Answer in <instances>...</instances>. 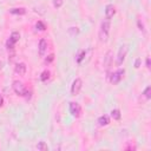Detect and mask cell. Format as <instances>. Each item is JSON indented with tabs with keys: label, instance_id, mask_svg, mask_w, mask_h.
<instances>
[{
	"label": "cell",
	"instance_id": "7",
	"mask_svg": "<svg viewBox=\"0 0 151 151\" xmlns=\"http://www.w3.org/2000/svg\"><path fill=\"white\" fill-rule=\"evenodd\" d=\"M112 59H113V53L111 51H108L106 55L104 57V63H103V66L105 70H109L111 64H112Z\"/></svg>",
	"mask_w": 151,
	"mask_h": 151
},
{
	"label": "cell",
	"instance_id": "13",
	"mask_svg": "<svg viewBox=\"0 0 151 151\" xmlns=\"http://www.w3.org/2000/svg\"><path fill=\"white\" fill-rule=\"evenodd\" d=\"M111 117H112L114 120H119V119L122 118V113H120V111H119L118 109H114V110L111 111Z\"/></svg>",
	"mask_w": 151,
	"mask_h": 151
},
{
	"label": "cell",
	"instance_id": "21",
	"mask_svg": "<svg viewBox=\"0 0 151 151\" xmlns=\"http://www.w3.org/2000/svg\"><path fill=\"white\" fill-rule=\"evenodd\" d=\"M64 4V0H53V6L56 8H60Z\"/></svg>",
	"mask_w": 151,
	"mask_h": 151
},
{
	"label": "cell",
	"instance_id": "29",
	"mask_svg": "<svg viewBox=\"0 0 151 151\" xmlns=\"http://www.w3.org/2000/svg\"><path fill=\"white\" fill-rule=\"evenodd\" d=\"M1 67H3V64H1V63H0V70H1Z\"/></svg>",
	"mask_w": 151,
	"mask_h": 151
},
{
	"label": "cell",
	"instance_id": "19",
	"mask_svg": "<svg viewBox=\"0 0 151 151\" xmlns=\"http://www.w3.org/2000/svg\"><path fill=\"white\" fill-rule=\"evenodd\" d=\"M143 94L145 96L146 99H150V98H151V86H148V87L145 88L144 92H143Z\"/></svg>",
	"mask_w": 151,
	"mask_h": 151
},
{
	"label": "cell",
	"instance_id": "24",
	"mask_svg": "<svg viewBox=\"0 0 151 151\" xmlns=\"http://www.w3.org/2000/svg\"><path fill=\"white\" fill-rule=\"evenodd\" d=\"M78 32H79L78 27H71V29L69 30V33H70L71 35H75V34H77Z\"/></svg>",
	"mask_w": 151,
	"mask_h": 151
},
{
	"label": "cell",
	"instance_id": "6",
	"mask_svg": "<svg viewBox=\"0 0 151 151\" xmlns=\"http://www.w3.org/2000/svg\"><path fill=\"white\" fill-rule=\"evenodd\" d=\"M70 112H71V114H72L73 117L78 118L79 116H80V113H82V108H80V105H79L78 103L71 102V103H70Z\"/></svg>",
	"mask_w": 151,
	"mask_h": 151
},
{
	"label": "cell",
	"instance_id": "28",
	"mask_svg": "<svg viewBox=\"0 0 151 151\" xmlns=\"http://www.w3.org/2000/svg\"><path fill=\"white\" fill-rule=\"evenodd\" d=\"M146 67H148V69L151 67V66H150V58H146Z\"/></svg>",
	"mask_w": 151,
	"mask_h": 151
},
{
	"label": "cell",
	"instance_id": "27",
	"mask_svg": "<svg viewBox=\"0 0 151 151\" xmlns=\"http://www.w3.org/2000/svg\"><path fill=\"white\" fill-rule=\"evenodd\" d=\"M4 105V97L0 94V108H1V106Z\"/></svg>",
	"mask_w": 151,
	"mask_h": 151
},
{
	"label": "cell",
	"instance_id": "22",
	"mask_svg": "<svg viewBox=\"0 0 151 151\" xmlns=\"http://www.w3.org/2000/svg\"><path fill=\"white\" fill-rule=\"evenodd\" d=\"M6 47H7L8 50H13V47H14V43H13L11 39H8L7 43H6Z\"/></svg>",
	"mask_w": 151,
	"mask_h": 151
},
{
	"label": "cell",
	"instance_id": "23",
	"mask_svg": "<svg viewBox=\"0 0 151 151\" xmlns=\"http://www.w3.org/2000/svg\"><path fill=\"white\" fill-rule=\"evenodd\" d=\"M53 59H55V55H50V56H47V57L45 58V64H50V63H52Z\"/></svg>",
	"mask_w": 151,
	"mask_h": 151
},
{
	"label": "cell",
	"instance_id": "16",
	"mask_svg": "<svg viewBox=\"0 0 151 151\" xmlns=\"http://www.w3.org/2000/svg\"><path fill=\"white\" fill-rule=\"evenodd\" d=\"M37 149H38V150H40V151H47V150H49L47 144L45 143V142H40V143H38Z\"/></svg>",
	"mask_w": 151,
	"mask_h": 151
},
{
	"label": "cell",
	"instance_id": "1",
	"mask_svg": "<svg viewBox=\"0 0 151 151\" xmlns=\"http://www.w3.org/2000/svg\"><path fill=\"white\" fill-rule=\"evenodd\" d=\"M110 20L106 19L100 25V30H99V39L100 41H108V37H109V31H110Z\"/></svg>",
	"mask_w": 151,
	"mask_h": 151
},
{
	"label": "cell",
	"instance_id": "26",
	"mask_svg": "<svg viewBox=\"0 0 151 151\" xmlns=\"http://www.w3.org/2000/svg\"><path fill=\"white\" fill-rule=\"evenodd\" d=\"M126 150H136V146L135 145H129V146H125Z\"/></svg>",
	"mask_w": 151,
	"mask_h": 151
},
{
	"label": "cell",
	"instance_id": "25",
	"mask_svg": "<svg viewBox=\"0 0 151 151\" xmlns=\"http://www.w3.org/2000/svg\"><path fill=\"white\" fill-rule=\"evenodd\" d=\"M140 63H142V59H140V58H137L136 61H135V67L138 69V67L140 66Z\"/></svg>",
	"mask_w": 151,
	"mask_h": 151
},
{
	"label": "cell",
	"instance_id": "12",
	"mask_svg": "<svg viewBox=\"0 0 151 151\" xmlns=\"http://www.w3.org/2000/svg\"><path fill=\"white\" fill-rule=\"evenodd\" d=\"M10 12L12 14H17V15H24V14H26V8H24V7H15V8H11Z\"/></svg>",
	"mask_w": 151,
	"mask_h": 151
},
{
	"label": "cell",
	"instance_id": "18",
	"mask_svg": "<svg viewBox=\"0 0 151 151\" xmlns=\"http://www.w3.org/2000/svg\"><path fill=\"white\" fill-rule=\"evenodd\" d=\"M85 55H86V53H85L84 50H82L80 52H79V55H78V57H77V63H82L83 59L85 58Z\"/></svg>",
	"mask_w": 151,
	"mask_h": 151
},
{
	"label": "cell",
	"instance_id": "9",
	"mask_svg": "<svg viewBox=\"0 0 151 151\" xmlns=\"http://www.w3.org/2000/svg\"><path fill=\"white\" fill-rule=\"evenodd\" d=\"M46 49H47V41H46L45 39H40V41H39V46H38L39 56H40V57H44V56H45Z\"/></svg>",
	"mask_w": 151,
	"mask_h": 151
},
{
	"label": "cell",
	"instance_id": "20",
	"mask_svg": "<svg viewBox=\"0 0 151 151\" xmlns=\"http://www.w3.org/2000/svg\"><path fill=\"white\" fill-rule=\"evenodd\" d=\"M137 26H138L139 31H142V32H143V33H145V26H144L143 21H142L140 19H138V20H137Z\"/></svg>",
	"mask_w": 151,
	"mask_h": 151
},
{
	"label": "cell",
	"instance_id": "17",
	"mask_svg": "<svg viewBox=\"0 0 151 151\" xmlns=\"http://www.w3.org/2000/svg\"><path fill=\"white\" fill-rule=\"evenodd\" d=\"M35 27H37L38 31H45L46 30V26L43 21H38L37 24H35Z\"/></svg>",
	"mask_w": 151,
	"mask_h": 151
},
{
	"label": "cell",
	"instance_id": "5",
	"mask_svg": "<svg viewBox=\"0 0 151 151\" xmlns=\"http://www.w3.org/2000/svg\"><path fill=\"white\" fill-rule=\"evenodd\" d=\"M82 87H83V80L80 78H76L73 80V83H72V86H71V93H72V96L79 94Z\"/></svg>",
	"mask_w": 151,
	"mask_h": 151
},
{
	"label": "cell",
	"instance_id": "4",
	"mask_svg": "<svg viewBox=\"0 0 151 151\" xmlns=\"http://www.w3.org/2000/svg\"><path fill=\"white\" fill-rule=\"evenodd\" d=\"M12 87H13L14 92H15L18 96H25L26 93H27V91H26V87H25V85H24L21 82H19V80H15V82H13V85H12Z\"/></svg>",
	"mask_w": 151,
	"mask_h": 151
},
{
	"label": "cell",
	"instance_id": "2",
	"mask_svg": "<svg viewBox=\"0 0 151 151\" xmlns=\"http://www.w3.org/2000/svg\"><path fill=\"white\" fill-rule=\"evenodd\" d=\"M128 46L126 45H122L119 47V51H118V55H117V60H116V64L118 66H120L123 63H124V60H125L126 58V55H128Z\"/></svg>",
	"mask_w": 151,
	"mask_h": 151
},
{
	"label": "cell",
	"instance_id": "8",
	"mask_svg": "<svg viewBox=\"0 0 151 151\" xmlns=\"http://www.w3.org/2000/svg\"><path fill=\"white\" fill-rule=\"evenodd\" d=\"M116 14V8H114L113 5L109 4V5H106L105 7V17H106V19H111V18H113V15Z\"/></svg>",
	"mask_w": 151,
	"mask_h": 151
},
{
	"label": "cell",
	"instance_id": "14",
	"mask_svg": "<svg viewBox=\"0 0 151 151\" xmlns=\"http://www.w3.org/2000/svg\"><path fill=\"white\" fill-rule=\"evenodd\" d=\"M50 76H51V72L49 70H45L44 72L40 75V79H41V82H46L47 79L50 78Z\"/></svg>",
	"mask_w": 151,
	"mask_h": 151
},
{
	"label": "cell",
	"instance_id": "15",
	"mask_svg": "<svg viewBox=\"0 0 151 151\" xmlns=\"http://www.w3.org/2000/svg\"><path fill=\"white\" fill-rule=\"evenodd\" d=\"M10 39L15 44L17 41H19V39H20V33H19V32H12Z\"/></svg>",
	"mask_w": 151,
	"mask_h": 151
},
{
	"label": "cell",
	"instance_id": "3",
	"mask_svg": "<svg viewBox=\"0 0 151 151\" xmlns=\"http://www.w3.org/2000/svg\"><path fill=\"white\" fill-rule=\"evenodd\" d=\"M124 75H125V70H124V69H119L118 71H116V72H113V73L111 75V77H110L111 84L117 85V84L122 80V79H123Z\"/></svg>",
	"mask_w": 151,
	"mask_h": 151
},
{
	"label": "cell",
	"instance_id": "10",
	"mask_svg": "<svg viewBox=\"0 0 151 151\" xmlns=\"http://www.w3.org/2000/svg\"><path fill=\"white\" fill-rule=\"evenodd\" d=\"M14 71H15V73L20 75V76H24V75L26 73V65H25L24 63H18V64L15 65Z\"/></svg>",
	"mask_w": 151,
	"mask_h": 151
},
{
	"label": "cell",
	"instance_id": "11",
	"mask_svg": "<svg viewBox=\"0 0 151 151\" xmlns=\"http://www.w3.org/2000/svg\"><path fill=\"white\" fill-rule=\"evenodd\" d=\"M98 123H99L100 126H106V125H109V124H110V117L106 116V114H103V116H100V117L98 118Z\"/></svg>",
	"mask_w": 151,
	"mask_h": 151
}]
</instances>
